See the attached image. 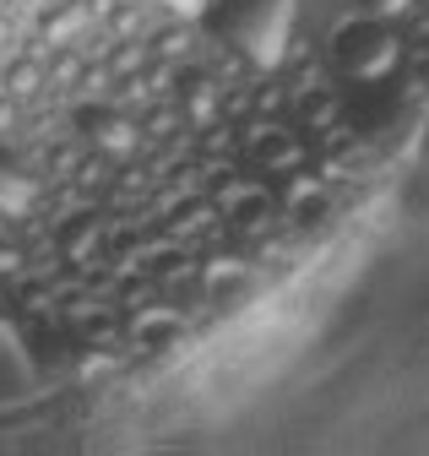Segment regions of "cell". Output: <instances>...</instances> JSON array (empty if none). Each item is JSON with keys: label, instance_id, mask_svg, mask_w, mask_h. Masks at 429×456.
Here are the masks:
<instances>
[{"label": "cell", "instance_id": "obj_9", "mask_svg": "<svg viewBox=\"0 0 429 456\" xmlns=\"http://www.w3.org/2000/svg\"><path fill=\"white\" fill-rule=\"evenodd\" d=\"M218 217H223V212H218V201H212V196H206V201H190V207H180V212H174L169 234H174V240H185V234H196V228H212Z\"/></svg>", "mask_w": 429, "mask_h": 456}, {"label": "cell", "instance_id": "obj_12", "mask_svg": "<svg viewBox=\"0 0 429 456\" xmlns=\"http://www.w3.org/2000/svg\"><path fill=\"white\" fill-rule=\"evenodd\" d=\"M359 6V17H381V22H397V17H408L418 0H353Z\"/></svg>", "mask_w": 429, "mask_h": 456}, {"label": "cell", "instance_id": "obj_3", "mask_svg": "<svg viewBox=\"0 0 429 456\" xmlns=\"http://www.w3.org/2000/svg\"><path fill=\"white\" fill-rule=\"evenodd\" d=\"M98 22V12H93V0H49L44 6V17H38V38L44 44H82V33Z\"/></svg>", "mask_w": 429, "mask_h": 456}, {"label": "cell", "instance_id": "obj_7", "mask_svg": "<svg viewBox=\"0 0 429 456\" xmlns=\"http://www.w3.org/2000/svg\"><path fill=\"white\" fill-rule=\"evenodd\" d=\"M190 44H196L190 22H164L158 33H147V61H169V66H180L185 54H190Z\"/></svg>", "mask_w": 429, "mask_h": 456}, {"label": "cell", "instance_id": "obj_15", "mask_svg": "<svg viewBox=\"0 0 429 456\" xmlns=\"http://www.w3.org/2000/svg\"><path fill=\"white\" fill-rule=\"evenodd\" d=\"M115 370V359H103V354H87L82 359V375H109Z\"/></svg>", "mask_w": 429, "mask_h": 456}, {"label": "cell", "instance_id": "obj_8", "mask_svg": "<svg viewBox=\"0 0 429 456\" xmlns=\"http://www.w3.org/2000/svg\"><path fill=\"white\" fill-rule=\"evenodd\" d=\"M82 66H87V54H82L77 44H61V49H55V61L44 66V87H55V93H77Z\"/></svg>", "mask_w": 429, "mask_h": 456}, {"label": "cell", "instance_id": "obj_1", "mask_svg": "<svg viewBox=\"0 0 429 456\" xmlns=\"http://www.w3.org/2000/svg\"><path fill=\"white\" fill-rule=\"evenodd\" d=\"M397 61H402V33H397V22L359 17V22L337 28V38H332V66L348 82H381V77L397 71Z\"/></svg>", "mask_w": 429, "mask_h": 456}, {"label": "cell", "instance_id": "obj_5", "mask_svg": "<svg viewBox=\"0 0 429 456\" xmlns=\"http://www.w3.org/2000/svg\"><path fill=\"white\" fill-rule=\"evenodd\" d=\"M55 250H61V261H71V266H93V261L103 256V217H98V212H82V217L61 223Z\"/></svg>", "mask_w": 429, "mask_h": 456}, {"label": "cell", "instance_id": "obj_13", "mask_svg": "<svg viewBox=\"0 0 429 456\" xmlns=\"http://www.w3.org/2000/svg\"><path fill=\"white\" fill-rule=\"evenodd\" d=\"M28 266V245H17V240H6V234H0V282H6V277H17Z\"/></svg>", "mask_w": 429, "mask_h": 456}, {"label": "cell", "instance_id": "obj_6", "mask_svg": "<svg viewBox=\"0 0 429 456\" xmlns=\"http://www.w3.org/2000/svg\"><path fill=\"white\" fill-rule=\"evenodd\" d=\"M0 93H12L17 103L38 98L44 93V61H38V54H17V61L0 71Z\"/></svg>", "mask_w": 429, "mask_h": 456}, {"label": "cell", "instance_id": "obj_11", "mask_svg": "<svg viewBox=\"0 0 429 456\" xmlns=\"http://www.w3.org/2000/svg\"><path fill=\"white\" fill-rule=\"evenodd\" d=\"M283 109H288V93L278 82H266V87L250 93V120H272V114H283Z\"/></svg>", "mask_w": 429, "mask_h": 456}, {"label": "cell", "instance_id": "obj_14", "mask_svg": "<svg viewBox=\"0 0 429 456\" xmlns=\"http://www.w3.org/2000/svg\"><path fill=\"white\" fill-rule=\"evenodd\" d=\"M17 114H22V103H17L12 93H0V131H12V126H17Z\"/></svg>", "mask_w": 429, "mask_h": 456}, {"label": "cell", "instance_id": "obj_10", "mask_svg": "<svg viewBox=\"0 0 429 456\" xmlns=\"http://www.w3.org/2000/svg\"><path fill=\"white\" fill-rule=\"evenodd\" d=\"M98 17H103V38H136V28H142V6H136V0L103 6Z\"/></svg>", "mask_w": 429, "mask_h": 456}, {"label": "cell", "instance_id": "obj_4", "mask_svg": "<svg viewBox=\"0 0 429 456\" xmlns=\"http://www.w3.org/2000/svg\"><path fill=\"white\" fill-rule=\"evenodd\" d=\"M174 103H180V114H185V126H212L223 114V82L218 77H206V71H190V77H180V93H174Z\"/></svg>", "mask_w": 429, "mask_h": 456}, {"label": "cell", "instance_id": "obj_16", "mask_svg": "<svg viewBox=\"0 0 429 456\" xmlns=\"http://www.w3.org/2000/svg\"><path fill=\"white\" fill-rule=\"evenodd\" d=\"M6 38H12V17H6V12H0V44H6Z\"/></svg>", "mask_w": 429, "mask_h": 456}, {"label": "cell", "instance_id": "obj_2", "mask_svg": "<svg viewBox=\"0 0 429 456\" xmlns=\"http://www.w3.org/2000/svg\"><path fill=\"white\" fill-rule=\"evenodd\" d=\"M239 147H245V158L261 168V175H294V168L310 158V147H304V136H299V131L266 126V120H250V126H245V136H239Z\"/></svg>", "mask_w": 429, "mask_h": 456}]
</instances>
